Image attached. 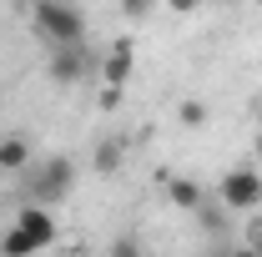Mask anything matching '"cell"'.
<instances>
[{
  "label": "cell",
  "mask_w": 262,
  "mask_h": 257,
  "mask_svg": "<svg viewBox=\"0 0 262 257\" xmlns=\"http://www.w3.org/2000/svg\"><path fill=\"white\" fill-rule=\"evenodd\" d=\"M31 26H35V35L46 40V51H51V46H76V40H86V15H81L71 0H35L31 5Z\"/></svg>",
  "instance_id": "obj_1"
},
{
  "label": "cell",
  "mask_w": 262,
  "mask_h": 257,
  "mask_svg": "<svg viewBox=\"0 0 262 257\" xmlns=\"http://www.w3.org/2000/svg\"><path fill=\"white\" fill-rule=\"evenodd\" d=\"M26 187H31V202H40V207H61L66 197H71V187H76V161H71V157H46Z\"/></svg>",
  "instance_id": "obj_2"
},
{
  "label": "cell",
  "mask_w": 262,
  "mask_h": 257,
  "mask_svg": "<svg viewBox=\"0 0 262 257\" xmlns=\"http://www.w3.org/2000/svg\"><path fill=\"white\" fill-rule=\"evenodd\" d=\"M222 207L227 212H257L262 207V177L252 172V166H232V172H222Z\"/></svg>",
  "instance_id": "obj_3"
},
{
  "label": "cell",
  "mask_w": 262,
  "mask_h": 257,
  "mask_svg": "<svg viewBox=\"0 0 262 257\" xmlns=\"http://www.w3.org/2000/svg\"><path fill=\"white\" fill-rule=\"evenodd\" d=\"M91 56H86V46L76 40V46H51V56H46V76L56 81V86H76V81H86L91 76Z\"/></svg>",
  "instance_id": "obj_4"
},
{
  "label": "cell",
  "mask_w": 262,
  "mask_h": 257,
  "mask_svg": "<svg viewBox=\"0 0 262 257\" xmlns=\"http://www.w3.org/2000/svg\"><path fill=\"white\" fill-rule=\"evenodd\" d=\"M51 212H56V207H40V202H26V207L15 212V227H20V232L31 237L40 252H46V247L56 242V217H51Z\"/></svg>",
  "instance_id": "obj_5"
},
{
  "label": "cell",
  "mask_w": 262,
  "mask_h": 257,
  "mask_svg": "<svg viewBox=\"0 0 262 257\" xmlns=\"http://www.w3.org/2000/svg\"><path fill=\"white\" fill-rule=\"evenodd\" d=\"M131 71H136V56H131V40H116L111 51H106V61H101V81H111V86H126Z\"/></svg>",
  "instance_id": "obj_6"
},
{
  "label": "cell",
  "mask_w": 262,
  "mask_h": 257,
  "mask_svg": "<svg viewBox=\"0 0 262 257\" xmlns=\"http://www.w3.org/2000/svg\"><path fill=\"white\" fill-rule=\"evenodd\" d=\"M26 166H31V141L15 136V131L0 136V172H5V177H20Z\"/></svg>",
  "instance_id": "obj_7"
},
{
  "label": "cell",
  "mask_w": 262,
  "mask_h": 257,
  "mask_svg": "<svg viewBox=\"0 0 262 257\" xmlns=\"http://www.w3.org/2000/svg\"><path fill=\"white\" fill-rule=\"evenodd\" d=\"M166 202L182 207V212H202V187L192 177H166Z\"/></svg>",
  "instance_id": "obj_8"
},
{
  "label": "cell",
  "mask_w": 262,
  "mask_h": 257,
  "mask_svg": "<svg viewBox=\"0 0 262 257\" xmlns=\"http://www.w3.org/2000/svg\"><path fill=\"white\" fill-rule=\"evenodd\" d=\"M121 161H126V146L106 136V141L96 146V157H91V172H96V177H116V172H121Z\"/></svg>",
  "instance_id": "obj_9"
},
{
  "label": "cell",
  "mask_w": 262,
  "mask_h": 257,
  "mask_svg": "<svg viewBox=\"0 0 262 257\" xmlns=\"http://www.w3.org/2000/svg\"><path fill=\"white\" fill-rule=\"evenodd\" d=\"M177 116H182V126H207V101H196V96H187L182 106H177Z\"/></svg>",
  "instance_id": "obj_10"
},
{
  "label": "cell",
  "mask_w": 262,
  "mask_h": 257,
  "mask_svg": "<svg viewBox=\"0 0 262 257\" xmlns=\"http://www.w3.org/2000/svg\"><path fill=\"white\" fill-rule=\"evenodd\" d=\"M121 91H126V86H111V81H101L96 106H101V111H116V106H121Z\"/></svg>",
  "instance_id": "obj_11"
},
{
  "label": "cell",
  "mask_w": 262,
  "mask_h": 257,
  "mask_svg": "<svg viewBox=\"0 0 262 257\" xmlns=\"http://www.w3.org/2000/svg\"><path fill=\"white\" fill-rule=\"evenodd\" d=\"M116 5H121V15H131V20H146L157 0H116Z\"/></svg>",
  "instance_id": "obj_12"
},
{
  "label": "cell",
  "mask_w": 262,
  "mask_h": 257,
  "mask_svg": "<svg viewBox=\"0 0 262 257\" xmlns=\"http://www.w3.org/2000/svg\"><path fill=\"white\" fill-rule=\"evenodd\" d=\"M192 5H196V0H171V10H177V15H187Z\"/></svg>",
  "instance_id": "obj_13"
},
{
  "label": "cell",
  "mask_w": 262,
  "mask_h": 257,
  "mask_svg": "<svg viewBox=\"0 0 262 257\" xmlns=\"http://www.w3.org/2000/svg\"><path fill=\"white\" fill-rule=\"evenodd\" d=\"M252 152H257V161H262V131H257V136H252Z\"/></svg>",
  "instance_id": "obj_14"
},
{
  "label": "cell",
  "mask_w": 262,
  "mask_h": 257,
  "mask_svg": "<svg viewBox=\"0 0 262 257\" xmlns=\"http://www.w3.org/2000/svg\"><path fill=\"white\" fill-rule=\"evenodd\" d=\"M257 10H262V0H257Z\"/></svg>",
  "instance_id": "obj_15"
}]
</instances>
